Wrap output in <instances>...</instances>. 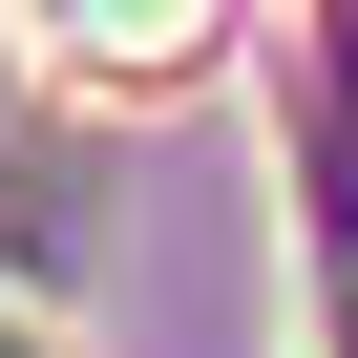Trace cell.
Returning a JSON list of instances; mask_svg holds the SVG:
<instances>
[{
    "mask_svg": "<svg viewBox=\"0 0 358 358\" xmlns=\"http://www.w3.org/2000/svg\"><path fill=\"white\" fill-rule=\"evenodd\" d=\"M64 22H85L106 64H148V43H190V0H64Z\"/></svg>",
    "mask_w": 358,
    "mask_h": 358,
    "instance_id": "6da1fadb",
    "label": "cell"
}]
</instances>
